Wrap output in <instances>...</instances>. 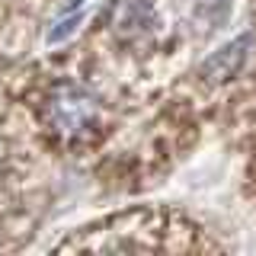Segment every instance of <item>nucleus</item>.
Segmentation results:
<instances>
[{"label":"nucleus","instance_id":"obj_1","mask_svg":"<svg viewBox=\"0 0 256 256\" xmlns=\"http://www.w3.org/2000/svg\"><path fill=\"white\" fill-rule=\"evenodd\" d=\"M100 118V102H96L93 93H86L84 86L77 84H61L52 90V100H48V122L58 134H68V138H77V134H86Z\"/></svg>","mask_w":256,"mask_h":256},{"label":"nucleus","instance_id":"obj_2","mask_svg":"<svg viewBox=\"0 0 256 256\" xmlns=\"http://www.w3.org/2000/svg\"><path fill=\"white\" fill-rule=\"evenodd\" d=\"M250 45H253L250 36H240V38H234L230 45L218 48L212 58H205V64H202V77L212 80V84H224V80H230L240 68H244L246 54H250Z\"/></svg>","mask_w":256,"mask_h":256},{"label":"nucleus","instance_id":"obj_3","mask_svg":"<svg viewBox=\"0 0 256 256\" xmlns=\"http://www.w3.org/2000/svg\"><path fill=\"white\" fill-rule=\"evenodd\" d=\"M148 16L150 10L141 4V0H118L112 6V29L122 32V36H134L148 26Z\"/></svg>","mask_w":256,"mask_h":256},{"label":"nucleus","instance_id":"obj_4","mask_svg":"<svg viewBox=\"0 0 256 256\" xmlns=\"http://www.w3.org/2000/svg\"><path fill=\"white\" fill-rule=\"evenodd\" d=\"M77 22H80V16H68L64 22H58V29H52V32H48V42H61V38H68L70 32H74Z\"/></svg>","mask_w":256,"mask_h":256}]
</instances>
